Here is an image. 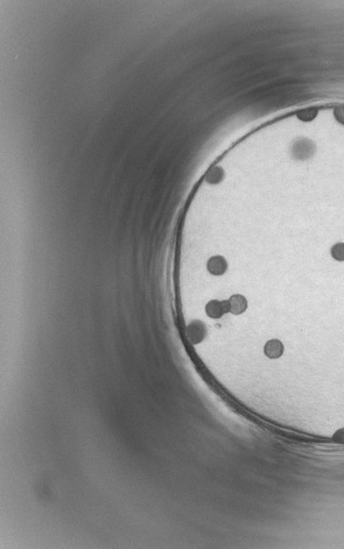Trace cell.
<instances>
[{
	"mask_svg": "<svg viewBox=\"0 0 344 549\" xmlns=\"http://www.w3.org/2000/svg\"><path fill=\"white\" fill-rule=\"evenodd\" d=\"M335 116H336V119L339 121V122L344 124V106L336 108L335 109Z\"/></svg>",
	"mask_w": 344,
	"mask_h": 549,
	"instance_id": "cell-6",
	"label": "cell"
},
{
	"mask_svg": "<svg viewBox=\"0 0 344 549\" xmlns=\"http://www.w3.org/2000/svg\"><path fill=\"white\" fill-rule=\"evenodd\" d=\"M283 345L282 342L278 340V339H272V340H269L266 345H265L264 348V352L266 356H268L269 358H278L282 355L283 353Z\"/></svg>",
	"mask_w": 344,
	"mask_h": 549,
	"instance_id": "cell-3",
	"label": "cell"
},
{
	"mask_svg": "<svg viewBox=\"0 0 344 549\" xmlns=\"http://www.w3.org/2000/svg\"><path fill=\"white\" fill-rule=\"evenodd\" d=\"M229 306V312L234 315H240L244 313L247 309V300L244 295L235 293L232 294L229 300H226Z\"/></svg>",
	"mask_w": 344,
	"mask_h": 549,
	"instance_id": "cell-2",
	"label": "cell"
},
{
	"mask_svg": "<svg viewBox=\"0 0 344 549\" xmlns=\"http://www.w3.org/2000/svg\"><path fill=\"white\" fill-rule=\"evenodd\" d=\"M331 255L336 261L343 262L344 261V243L340 242L332 246L331 249Z\"/></svg>",
	"mask_w": 344,
	"mask_h": 549,
	"instance_id": "cell-4",
	"label": "cell"
},
{
	"mask_svg": "<svg viewBox=\"0 0 344 549\" xmlns=\"http://www.w3.org/2000/svg\"><path fill=\"white\" fill-rule=\"evenodd\" d=\"M317 116V110L316 109H305V110H302V112L298 113V118L300 120H303V121H310V120H314Z\"/></svg>",
	"mask_w": 344,
	"mask_h": 549,
	"instance_id": "cell-5",
	"label": "cell"
},
{
	"mask_svg": "<svg viewBox=\"0 0 344 549\" xmlns=\"http://www.w3.org/2000/svg\"><path fill=\"white\" fill-rule=\"evenodd\" d=\"M315 153V145L311 141L302 139L293 145L292 154L295 159L305 160L308 159Z\"/></svg>",
	"mask_w": 344,
	"mask_h": 549,
	"instance_id": "cell-1",
	"label": "cell"
}]
</instances>
